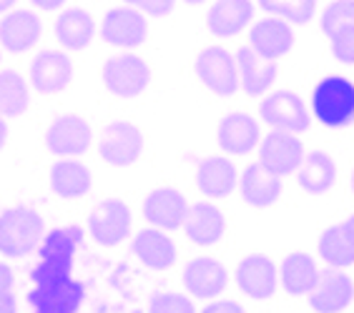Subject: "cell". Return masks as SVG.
Returning a JSON list of instances; mask_svg holds the SVG:
<instances>
[{"mask_svg":"<svg viewBox=\"0 0 354 313\" xmlns=\"http://www.w3.org/2000/svg\"><path fill=\"white\" fill-rule=\"evenodd\" d=\"M186 213H189V201L184 193L171 185L153 188L143 198V218L158 231H174L178 225H184Z\"/></svg>","mask_w":354,"mask_h":313,"instance_id":"2e32d148","label":"cell"},{"mask_svg":"<svg viewBox=\"0 0 354 313\" xmlns=\"http://www.w3.org/2000/svg\"><path fill=\"white\" fill-rule=\"evenodd\" d=\"M123 3L133 8V10H138V13L153 15V18H166L176 6V0H123Z\"/></svg>","mask_w":354,"mask_h":313,"instance_id":"d590c367","label":"cell"},{"mask_svg":"<svg viewBox=\"0 0 354 313\" xmlns=\"http://www.w3.org/2000/svg\"><path fill=\"white\" fill-rule=\"evenodd\" d=\"M151 83V65L136 53H118L103 65V85L118 98H136Z\"/></svg>","mask_w":354,"mask_h":313,"instance_id":"277c9868","label":"cell"},{"mask_svg":"<svg viewBox=\"0 0 354 313\" xmlns=\"http://www.w3.org/2000/svg\"><path fill=\"white\" fill-rule=\"evenodd\" d=\"M196 78L212 90L214 96H234L239 90V65L236 55L221 46H209L196 55L194 63Z\"/></svg>","mask_w":354,"mask_h":313,"instance_id":"8992f818","label":"cell"},{"mask_svg":"<svg viewBox=\"0 0 354 313\" xmlns=\"http://www.w3.org/2000/svg\"><path fill=\"white\" fill-rule=\"evenodd\" d=\"M342 223H344V228H347V231L352 233V239H354V213H352V216H349V218H344Z\"/></svg>","mask_w":354,"mask_h":313,"instance_id":"ee69618b","label":"cell"},{"mask_svg":"<svg viewBox=\"0 0 354 313\" xmlns=\"http://www.w3.org/2000/svg\"><path fill=\"white\" fill-rule=\"evenodd\" d=\"M312 110L327 128H344L354 121V83L349 78L329 75L312 90Z\"/></svg>","mask_w":354,"mask_h":313,"instance_id":"3957f363","label":"cell"},{"mask_svg":"<svg viewBox=\"0 0 354 313\" xmlns=\"http://www.w3.org/2000/svg\"><path fill=\"white\" fill-rule=\"evenodd\" d=\"M73 83V61L63 50H41L30 63V85L43 96H58Z\"/></svg>","mask_w":354,"mask_h":313,"instance_id":"5bb4252c","label":"cell"},{"mask_svg":"<svg viewBox=\"0 0 354 313\" xmlns=\"http://www.w3.org/2000/svg\"><path fill=\"white\" fill-rule=\"evenodd\" d=\"M98 153L113 168L133 165L143 153V133L129 121H113L98 138Z\"/></svg>","mask_w":354,"mask_h":313,"instance_id":"9c48e42d","label":"cell"},{"mask_svg":"<svg viewBox=\"0 0 354 313\" xmlns=\"http://www.w3.org/2000/svg\"><path fill=\"white\" fill-rule=\"evenodd\" d=\"M46 239L43 216L30 205H15L0 213V253L6 259H28Z\"/></svg>","mask_w":354,"mask_h":313,"instance_id":"7a4b0ae2","label":"cell"},{"mask_svg":"<svg viewBox=\"0 0 354 313\" xmlns=\"http://www.w3.org/2000/svg\"><path fill=\"white\" fill-rule=\"evenodd\" d=\"M181 228H184L186 239H189L191 243L214 245L221 241V236H224L226 218L214 203L201 201V203L189 205V213H186V221Z\"/></svg>","mask_w":354,"mask_h":313,"instance_id":"d4e9b609","label":"cell"},{"mask_svg":"<svg viewBox=\"0 0 354 313\" xmlns=\"http://www.w3.org/2000/svg\"><path fill=\"white\" fill-rule=\"evenodd\" d=\"M281 286L289 296H307L319 279V265L304 251H292L281 261L279 268Z\"/></svg>","mask_w":354,"mask_h":313,"instance_id":"f546056e","label":"cell"},{"mask_svg":"<svg viewBox=\"0 0 354 313\" xmlns=\"http://www.w3.org/2000/svg\"><path fill=\"white\" fill-rule=\"evenodd\" d=\"M13 283H15L13 268L8 263H0V299L13 296Z\"/></svg>","mask_w":354,"mask_h":313,"instance_id":"f35d334b","label":"cell"},{"mask_svg":"<svg viewBox=\"0 0 354 313\" xmlns=\"http://www.w3.org/2000/svg\"><path fill=\"white\" fill-rule=\"evenodd\" d=\"M354 28V0H334L322 13V30L332 41L334 35Z\"/></svg>","mask_w":354,"mask_h":313,"instance_id":"836d02e7","label":"cell"},{"mask_svg":"<svg viewBox=\"0 0 354 313\" xmlns=\"http://www.w3.org/2000/svg\"><path fill=\"white\" fill-rule=\"evenodd\" d=\"M236 65H239V85L246 96H261L272 88L277 75H279V65L274 61L261 58L257 50L249 46L239 48L236 53Z\"/></svg>","mask_w":354,"mask_h":313,"instance_id":"cb8c5ba5","label":"cell"},{"mask_svg":"<svg viewBox=\"0 0 354 313\" xmlns=\"http://www.w3.org/2000/svg\"><path fill=\"white\" fill-rule=\"evenodd\" d=\"M55 38H58V46H63L66 50H73V53H81L91 46L95 35V21L93 15L83 8H68L58 15L53 28Z\"/></svg>","mask_w":354,"mask_h":313,"instance_id":"4316f807","label":"cell"},{"mask_svg":"<svg viewBox=\"0 0 354 313\" xmlns=\"http://www.w3.org/2000/svg\"><path fill=\"white\" fill-rule=\"evenodd\" d=\"M314 313H342L354 301V281L347 271L327 268L319 271V279L307 293Z\"/></svg>","mask_w":354,"mask_h":313,"instance_id":"4fadbf2b","label":"cell"},{"mask_svg":"<svg viewBox=\"0 0 354 313\" xmlns=\"http://www.w3.org/2000/svg\"><path fill=\"white\" fill-rule=\"evenodd\" d=\"M332 55L339 63L354 65V28H349V30H344V33H339V35H334Z\"/></svg>","mask_w":354,"mask_h":313,"instance_id":"8d00e7d4","label":"cell"},{"mask_svg":"<svg viewBox=\"0 0 354 313\" xmlns=\"http://www.w3.org/2000/svg\"><path fill=\"white\" fill-rule=\"evenodd\" d=\"M196 188L209 198H226L236 191L239 170L224 156H209L196 165Z\"/></svg>","mask_w":354,"mask_h":313,"instance_id":"7402d4cb","label":"cell"},{"mask_svg":"<svg viewBox=\"0 0 354 313\" xmlns=\"http://www.w3.org/2000/svg\"><path fill=\"white\" fill-rule=\"evenodd\" d=\"M0 313H18L15 296H6V299H0Z\"/></svg>","mask_w":354,"mask_h":313,"instance_id":"ab89813d","label":"cell"},{"mask_svg":"<svg viewBox=\"0 0 354 313\" xmlns=\"http://www.w3.org/2000/svg\"><path fill=\"white\" fill-rule=\"evenodd\" d=\"M6 141H8V123H6V118L0 116V150H3Z\"/></svg>","mask_w":354,"mask_h":313,"instance_id":"b9f144b4","label":"cell"},{"mask_svg":"<svg viewBox=\"0 0 354 313\" xmlns=\"http://www.w3.org/2000/svg\"><path fill=\"white\" fill-rule=\"evenodd\" d=\"M229 286V271L212 256H196L184 268V288L191 299L212 301Z\"/></svg>","mask_w":354,"mask_h":313,"instance_id":"ac0fdd59","label":"cell"},{"mask_svg":"<svg viewBox=\"0 0 354 313\" xmlns=\"http://www.w3.org/2000/svg\"><path fill=\"white\" fill-rule=\"evenodd\" d=\"M101 38L113 48H136L149 38V21L129 6L113 8L103 15Z\"/></svg>","mask_w":354,"mask_h":313,"instance_id":"9a60e30c","label":"cell"},{"mask_svg":"<svg viewBox=\"0 0 354 313\" xmlns=\"http://www.w3.org/2000/svg\"><path fill=\"white\" fill-rule=\"evenodd\" d=\"M352 193H354V170H352Z\"/></svg>","mask_w":354,"mask_h":313,"instance_id":"bcb514c9","label":"cell"},{"mask_svg":"<svg viewBox=\"0 0 354 313\" xmlns=\"http://www.w3.org/2000/svg\"><path fill=\"white\" fill-rule=\"evenodd\" d=\"M216 141L218 148L232 153V156H249L259 148L261 143V130L257 118L249 113H226L216 125Z\"/></svg>","mask_w":354,"mask_h":313,"instance_id":"e0dca14e","label":"cell"},{"mask_svg":"<svg viewBox=\"0 0 354 313\" xmlns=\"http://www.w3.org/2000/svg\"><path fill=\"white\" fill-rule=\"evenodd\" d=\"M33 6H38L41 10H55V8H61L66 0H30Z\"/></svg>","mask_w":354,"mask_h":313,"instance_id":"60d3db41","label":"cell"},{"mask_svg":"<svg viewBox=\"0 0 354 313\" xmlns=\"http://www.w3.org/2000/svg\"><path fill=\"white\" fill-rule=\"evenodd\" d=\"M93 145V128L78 113H63L53 118L46 130V148L63 161V158H78L88 153Z\"/></svg>","mask_w":354,"mask_h":313,"instance_id":"5b68a950","label":"cell"},{"mask_svg":"<svg viewBox=\"0 0 354 313\" xmlns=\"http://www.w3.org/2000/svg\"><path fill=\"white\" fill-rule=\"evenodd\" d=\"M254 3L252 0H216L206 13V28L216 38H234L252 26Z\"/></svg>","mask_w":354,"mask_h":313,"instance_id":"603a6c76","label":"cell"},{"mask_svg":"<svg viewBox=\"0 0 354 313\" xmlns=\"http://www.w3.org/2000/svg\"><path fill=\"white\" fill-rule=\"evenodd\" d=\"M259 116L266 125H272V130L294 133V136L307 133L309 125H312L307 105L292 90H274V93H269L259 105Z\"/></svg>","mask_w":354,"mask_h":313,"instance_id":"52a82bcc","label":"cell"},{"mask_svg":"<svg viewBox=\"0 0 354 313\" xmlns=\"http://www.w3.org/2000/svg\"><path fill=\"white\" fill-rule=\"evenodd\" d=\"M201 313H246V308L239 303V301H232V299H218V301H212L209 306L201 308Z\"/></svg>","mask_w":354,"mask_h":313,"instance_id":"74e56055","label":"cell"},{"mask_svg":"<svg viewBox=\"0 0 354 313\" xmlns=\"http://www.w3.org/2000/svg\"><path fill=\"white\" fill-rule=\"evenodd\" d=\"M83 299H86V286L73 276L50 281V283H38L28 293L30 313H78Z\"/></svg>","mask_w":354,"mask_h":313,"instance_id":"30bf717a","label":"cell"},{"mask_svg":"<svg viewBox=\"0 0 354 313\" xmlns=\"http://www.w3.org/2000/svg\"><path fill=\"white\" fill-rule=\"evenodd\" d=\"M236 286L254 301L272 299L279 288V271L266 253H249L236 265Z\"/></svg>","mask_w":354,"mask_h":313,"instance_id":"7c38bea8","label":"cell"},{"mask_svg":"<svg viewBox=\"0 0 354 313\" xmlns=\"http://www.w3.org/2000/svg\"><path fill=\"white\" fill-rule=\"evenodd\" d=\"M249 48L257 50L266 61L277 63L294 48L292 26L279 18H264V21L254 23L252 33H249Z\"/></svg>","mask_w":354,"mask_h":313,"instance_id":"44dd1931","label":"cell"},{"mask_svg":"<svg viewBox=\"0 0 354 313\" xmlns=\"http://www.w3.org/2000/svg\"><path fill=\"white\" fill-rule=\"evenodd\" d=\"M299 188L309 196H324L337 183V163L324 150H312L304 156L299 170H297Z\"/></svg>","mask_w":354,"mask_h":313,"instance_id":"f1b7e54d","label":"cell"},{"mask_svg":"<svg viewBox=\"0 0 354 313\" xmlns=\"http://www.w3.org/2000/svg\"><path fill=\"white\" fill-rule=\"evenodd\" d=\"M146 313H196V308H194L191 296L176 291H161L151 296Z\"/></svg>","mask_w":354,"mask_h":313,"instance_id":"e575fe53","label":"cell"},{"mask_svg":"<svg viewBox=\"0 0 354 313\" xmlns=\"http://www.w3.org/2000/svg\"><path fill=\"white\" fill-rule=\"evenodd\" d=\"M83 243V231L78 225H66V228H55L43 239L38 256L41 261L33 265L30 281L33 286L38 283H50V281H61L73 276L75 253Z\"/></svg>","mask_w":354,"mask_h":313,"instance_id":"6da1fadb","label":"cell"},{"mask_svg":"<svg viewBox=\"0 0 354 313\" xmlns=\"http://www.w3.org/2000/svg\"><path fill=\"white\" fill-rule=\"evenodd\" d=\"M48 178H50V191L58 198H66V201L83 198L93 185L91 168L86 163H81V161H75V158L55 161Z\"/></svg>","mask_w":354,"mask_h":313,"instance_id":"83f0119b","label":"cell"},{"mask_svg":"<svg viewBox=\"0 0 354 313\" xmlns=\"http://www.w3.org/2000/svg\"><path fill=\"white\" fill-rule=\"evenodd\" d=\"M259 8H264L272 18H279L289 26H304L312 21L317 0H259Z\"/></svg>","mask_w":354,"mask_h":313,"instance_id":"d6a6232c","label":"cell"},{"mask_svg":"<svg viewBox=\"0 0 354 313\" xmlns=\"http://www.w3.org/2000/svg\"><path fill=\"white\" fill-rule=\"evenodd\" d=\"M239 188H241V198L252 208H269L281 198L284 193V183H281L279 176H274L272 170H266L264 165L257 161V163H249L239 178Z\"/></svg>","mask_w":354,"mask_h":313,"instance_id":"ffe728a7","label":"cell"},{"mask_svg":"<svg viewBox=\"0 0 354 313\" xmlns=\"http://www.w3.org/2000/svg\"><path fill=\"white\" fill-rule=\"evenodd\" d=\"M131 253L151 271H169L176 265V243L158 228L138 231L131 243Z\"/></svg>","mask_w":354,"mask_h":313,"instance_id":"484cf974","label":"cell"},{"mask_svg":"<svg viewBox=\"0 0 354 313\" xmlns=\"http://www.w3.org/2000/svg\"><path fill=\"white\" fill-rule=\"evenodd\" d=\"M319 259L329 265V268H349L354 265V239L352 233L344 228V223L329 225L327 231L319 236Z\"/></svg>","mask_w":354,"mask_h":313,"instance_id":"4dcf8cb0","label":"cell"},{"mask_svg":"<svg viewBox=\"0 0 354 313\" xmlns=\"http://www.w3.org/2000/svg\"><path fill=\"white\" fill-rule=\"evenodd\" d=\"M18 0H0V13H10Z\"/></svg>","mask_w":354,"mask_h":313,"instance_id":"7bdbcfd3","label":"cell"},{"mask_svg":"<svg viewBox=\"0 0 354 313\" xmlns=\"http://www.w3.org/2000/svg\"><path fill=\"white\" fill-rule=\"evenodd\" d=\"M184 3H189V6H201L204 0H184Z\"/></svg>","mask_w":354,"mask_h":313,"instance_id":"f6af8a7d","label":"cell"},{"mask_svg":"<svg viewBox=\"0 0 354 313\" xmlns=\"http://www.w3.org/2000/svg\"><path fill=\"white\" fill-rule=\"evenodd\" d=\"M304 156H307L304 143H301V138L294 136V133L272 130L269 136L261 138V143H259V163L279 178L297 173L301 161H304Z\"/></svg>","mask_w":354,"mask_h":313,"instance_id":"8fae6325","label":"cell"},{"mask_svg":"<svg viewBox=\"0 0 354 313\" xmlns=\"http://www.w3.org/2000/svg\"><path fill=\"white\" fill-rule=\"evenodd\" d=\"M131 225H133V216H131V208L126 205V201H121V198H106L88 216L91 239L98 245H106V248H113V245L129 239Z\"/></svg>","mask_w":354,"mask_h":313,"instance_id":"ba28073f","label":"cell"},{"mask_svg":"<svg viewBox=\"0 0 354 313\" xmlns=\"http://www.w3.org/2000/svg\"><path fill=\"white\" fill-rule=\"evenodd\" d=\"M30 105L26 81L15 70H0V116L18 118Z\"/></svg>","mask_w":354,"mask_h":313,"instance_id":"1f68e13d","label":"cell"},{"mask_svg":"<svg viewBox=\"0 0 354 313\" xmlns=\"http://www.w3.org/2000/svg\"><path fill=\"white\" fill-rule=\"evenodd\" d=\"M43 35V23L41 18L28 10V8H18L6 13V18L0 21V46L8 53H26L41 41Z\"/></svg>","mask_w":354,"mask_h":313,"instance_id":"d6986e66","label":"cell"}]
</instances>
